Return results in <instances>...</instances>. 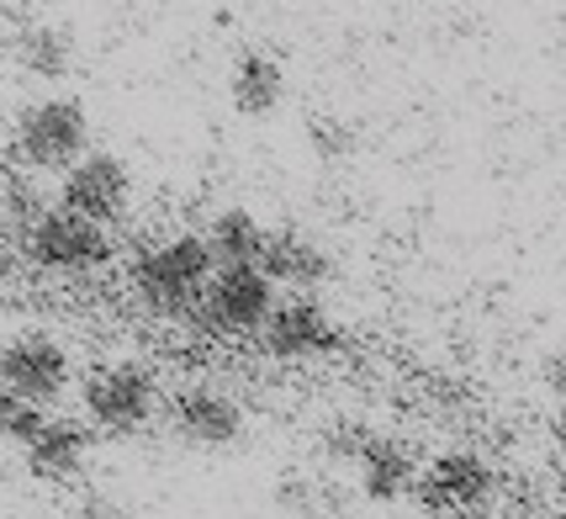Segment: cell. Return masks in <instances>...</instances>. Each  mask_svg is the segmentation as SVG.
<instances>
[{
    "label": "cell",
    "mask_w": 566,
    "mask_h": 519,
    "mask_svg": "<svg viewBox=\"0 0 566 519\" xmlns=\"http://www.w3.org/2000/svg\"><path fill=\"white\" fill-rule=\"evenodd\" d=\"M212 276V255L201 245V233H175V239H154L133 255V297L159 319H186L201 302V287Z\"/></svg>",
    "instance_id": "6da1fadb"
},
{
    "label": "cell",
    "mask_w": 566,
    "mask_h": 519,
    "mask_svg": "<svg viewBox=\"0 0 566 519\" xmlns=\"http://www.w3.org/2000/svg\"><path fill=\"white\" fill-rule=\"evenodd\" d=\"M91 148V117L85 101L74 96H43L17 117V165L27 170H70Z\"/></svg>",
    "instance_id": "7a4b0ae2"
},
{
    "label": "cell",
    "mask_w": 566,
    "mask_h": 519,
    "mask_svg": "<svg viewBox=\"0 0 566 519\" xmlns=\"http://www.w3.org/2000/svg\"><path fill=\"white\" fill-rule=\"evenodd\" d=\"M27 260L49 276H85L101 271L112 260V239H106V222H91L70 212V207H53V212H38L22 233Z\"/></svg>",
    "instance_id": "3957f363"
},
{
    "label": "cell",
    "mask_w": 566,
    "mask_h": 519,
    "mask_svg": "<svg viewBox=\"0 0 566 519\" xmlns=\"http://www.w3.org/2000/svg\"><path fill=\"white\" fill-rule=\"evenodd\" d=\"M275 302L271 276L260 266H212L207 287H201V302L186 313V319L201 323V334H254L265 313Z\"/></svg>",
    "instance_id": "277c9868"
},
{
    "label": "cell",
    "mask_w": 566,
    "mask_h": 519,
    "mask_svg": "<svg viewBox=\"0 0 566 519\" xmlns=\"http://www.w3.org/2000/svg\"><path fill=\"white\" fill-rule=\"evenodd\" d=\"M85 419L101 435H138L154 414H159V382L154 371L138 366V361H117V366H101L91 382H85Z\"/></svg>",
    "instance_id": "5b68a950"
},
{
    "label": "cell",
    "mask_w": 566,
    "mask_h": 519,
    "mask_svg": "<svg viewBox=\"0 0 566 519\" xmlns=\"http://www.w3.org/2000/svg\"><path fill=\"white\" fill-rule=\"evenodd\" d=\"M413 494L429 515H476L497 494V471L482 450H444L413 477Z\"/></svg>",
    "instance_id": "8992f818"
},
{
    "label": "cell",
    "mask_w": 566,
    "mask_h": 519,
    "mask_svg": "<svg viewBox=\"0 0 566 519\" xmlns=\"http://www.w3.org/2000/svg\"><path fill=\"white\" fill-rule=\"evenodd\" d=\"M254 334H260V350L271 361H318L328 350H339L334 313L323 302H313L307 292L292 297V302H271V313H265V323Z\"/></svg>",
    "instance_id": "52a82bcc"
},
{
    "label": "cell",
    "mask_w": 566,
    "mask_h": 519,
    "mask_svg": "<svg viewBox=\"0 0 566 519\" xmlns=\"http://www.w3.org/2000/svg\"><path fill=\"white\" fill-rule=\"evenodd\" d=\"M74 382L70 350L59 345L53 334H17L0 345V387L27 397V403H53Z\"/></svg>",
    "instance_id": "ba28073f"
},
{
    "label": "cell",
    "mask_w": 566,
    "mask_h": 519,
    "mask_svg": "<svg viewBox=\"0 0 566 519\" xmlns=\"http://www.w3.org/2000/svg\"><path fill=\"white\" fill-rule=\"evenodd\" d=\"M133 201V170H127L117 154H80L64 186H59V207H70L91 222H117Z\"/></svg>",
    "instance_id": "9c48e42d"
},
{
    "label": "cell",
    "mask_w": 566,
    "mask_h": 519,
    "mask_svg": "<svg viewBox=\"0 0 566 519\" xmlns=\"http://www.w3.org/2000/svg\"><path fill=\"white\" fill-rule=\"evenodd\" d=\"M170 424L186 445L201 450H222L244 435V408L239 397H228L222 387H180L170 397Z\"/></svg>",
    "instance_id": "30bf717a"
},
{
    "label": "cell",
    "mask_w": 566,
    "mask_h": 519,
    "mask_svg": "<svg viewBox=\"0 0 566 519\" xmlns=\"http://www.w3.org/2000/svg\"><path fill=\"white\" fill-rule=\"evenodd\" d=\"M254 266L271 276V287H292V292H313L334 271L328 249L318 239H307V233H296V228H265Z\"/></svg>",
    "instance_id": "8fae6325"
},
{
    "label": "cell",
    "mask_w": 566,
    "mask_h": 519,
    "mask_svg": "<svg viewBox=\"0 0 566 519\" xmlns=\"http://www.w3.org/2000/svg\"><path fill=\"white\" fill-rule=\"evenodd\" d=\"M27 471L43 482H74L85 461H91V429L74 419H38L32 435L22 440Z\"/></svg>",
    "instance_id": "7c38bea8"
},
{
    "label": "cell",
    "mask_w": 566,
    "mask_h": 519,
    "mask_svg": "<svg viewBox=\"0 0 566 519\" xmlns=\"http://www.w3.org/2000/svg\"><path fill=\"white\" fill-rule=\"evenodd\" d=\"M355 471H360V494L370 504H397V498L413 494V477H419V461H413V450L392 435H370L360 440V450L349 456Z\"/></svg>",
    "instance_id": "4fadbf2b"
},
{
    "label": "cell",
    "mask_w": 566,
    "mask_h": 519,
    "mask_svg": "<svg viewBox=\"0 0 566 519\" xmlns=\"http://www.w3.org/2000/svg\"><path fill=\"white\" fill-rule=\"evenodd\" d=\"M228 101L244 117H271L275 106L286 101V64L265 49L239 53L233 70H228Z\"/></svg>",
    "instance_id": "5bb4252c"
},
{
    "label": "cell",
    "mask_w": 566,
    "mask_h": 519,
    "mask_svg": "<svg viewBox=\"0 0 566 519\" xmlns=\"http://www.w3.org/2000/svg\"><path fill=\"white\" fill-rule=\"evenodd\" d=\"M260 239H265V228L244 207H222L218 218L207 222V233H201L212 266H254L260 260Z\"/></svg>",
    "instance_id": "9a60e30c"
},
{
    "label": "cell",
    "mask_w": 566,
    "mask_h": 519,
    "mask_svg": "<svg viewBox=\"0 0 566 519\" xmlns=\"http://www.w3.org/2000/svg\"><path fill=\"white\" fill-rule=\"evenodd\" d=\"M17 64L32 80H64L74 70V38L70 27H27L17 43Z\"/></svg>",
    "instance_id": "2e32d148"
},
{
    "label": "cell",
    "mask_w": 566,
    "mask_h": 519,
    "mask_svg": "<svg viewBox=\"0 0 566 519\" xmlns=\"http://www.w3.org/2000/svg\"><path fill=\"white\" fill-rule=\"evenodd\" d=\"M328 488L323 482H313V477H292L286 488H281V509L292 519H334L328 515Z\"/></svg>",
    "instance_id": "e0dca14e"
},
{
    "label": "cell",
    "mask_w": 566,
    "mask_h": 519,
    "mask_svg": "<svg viewBox=\"0 0 566 519\" xmlns=\"http://www.w3.org/2000/svg\"><path fill=\"white\" fill-rule=\"evenodd\" d=\"M38 419H43V414H38V403H27V397H17V393H6V387H0V440L22 445Z\"/></svg>",
    "instance_id": "ac0fdd59"
},
{
    "label": "cell",
    "mask_w": 566,
    "mask_h": 519,
    "mask_svg": "<svg viewBox=\"0 0 566 519\" xmlns=\"http://www.w3.org/2000/svg\"><path fill=\"white\" fill-rule=\"evenodd\" d=\"M307 144L318 148V159H345L349 144H355V133H349L339 117H318V123L307 127Z\"/></svg>",
    "instance_id": "d6986e66"
},
{
    "label": "cell",
    "mask_w": 566,
    "mask_h": 519,
    "mask_svg": "<svg viewBox=\"0 0 566 519\" xmlns=\"http://www.w3.org/2000/svg\"><path fill=\"white\" fill-rule=\"evenodd\" d=\"M360 440H366V429H360V424H339V429H328V456H334V461H349V456H355V450H360Z\"/></svg>",
    "instance_id": "ffe728a7"
},
{
    "label": "cell",
    "mask_w": 566,
    "mask_h": 519,
    "mask_svg": "<svg viewBox=\"0 0 566 519\" xmlns=\"http://www.w3.org/2000/svg\"><path fill=\"white\" fill-rule=\"evenodd\" d=\"M562 382V361L556 355H545V387H556Z\"/></svg>",
    "instance_id": "44dd1931"
},
{
    "label": "cell",
    "mask_w": 566,
    "mask_h": 519,
    "mask_svg": "<svg viewBox=\"0 0 566 519\" xmlns=\"http://www.w3.org/2000/svg\"><path fill=\"white\" fill-rule=\"evenodd\" d=\"M444 519H476V515H444Z\"/></svg>",
    "instance_id": "7402d4cb"
}]
</instances>
